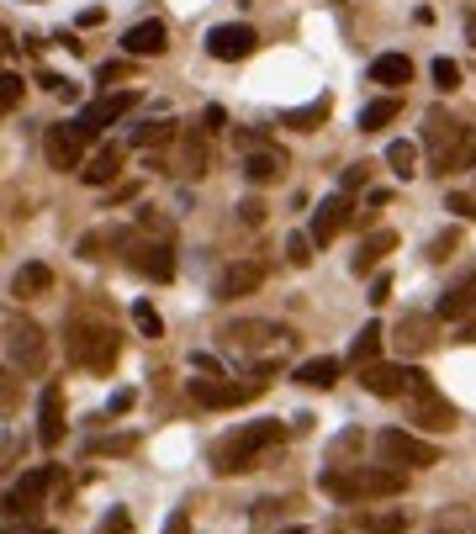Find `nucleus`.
Listing matches in <instances>:
<instances>
[{
  "label": "nucleus",
  "mask_w": 476,
  "mask_h": 534,
  "mask_svg": "<svg viewBox=\"0 0 476 534\" xmlns=\"http://www.w3.org/2000/svg\"><path fill=\"white\" fill-rule=\"evenodd\" d=\"M281 439H286V429L276 418L244 423V429H233L228 439H217V445H212V471L217 476H244L254 466H265V455L281 450Z\"/></svg>",
  "instance_id": "1"
},
{
  "label": "nucleus",
  "mask_w": 476,
  "mask_h": 534,
  "mask_svg": "<svg viewBox=\"0 0 476 534\" xmlns=\"http://www.w3.org/2000/svg\"><path fill=\"white\" fill-rule=\"evenodd\" d=\"M318 487L339 503H376V497H397L408 482H402L397 466H328Z\"/></svg>",
  "instance_id": "2"
},
{
  "label": "nucleus",
  "mask_w": 476,
  "mask_h": 534,
  "mask_svg": "<svg viewBox=\"0 0 476 534\" xmlns=\"http://www.w3.org/2000/svg\"><path fill=\"white\" fill-rule=\"evenodd\" d=\"M64 349H69V360L80 365V371L90 376H106L117 365V328L106 323V318H90V312H80L75 323H69V334H64Z\"/></svg>",
  "instance_id": "3"
},
{
  "label": "nucleus",
  "mask_w": 476,
  "mask_h": 534,
  "mask_svg": "<svg viewBox=\"0 0 476 534\" xmlns=\"http://www.w3.org/2000/svg\"><path fill=\"white\" fill-rule=\"evenodd\" d=\"M461 143H466V122H455L445 106H429L424 112V149L434 154V175H450Z\"/></svg>",
  "instance_id": "4"
},
{
  "label": "nucleus",
  "mask_w": 476,
  "mask_h": 534,
  "mask_svg": "<svg viewBox=\"0 0 476 534\" xmlns=\"http://www.w3.org/2000/svg\"><path fill=\"white\" fill-rule=\"evenodd\" d=\"M6 360H11V371H43L48 339L32 318H16V312L6 318Z\"/></svg>",
  "instance_id": "5"
},
{
  "label": "nucleus",
  "mask_w": 476,
  "mask_h": 534,
  "mask_svg": "<svg viewBox=\"0 0 476 534\" xmlns=\"http://www.w3.org/2000/svg\"><path fill=\"white\" fill-rule=\"evenodd\" d=\"M122 254H127V270L143 275V281H175V249H170V238L133 233V244H127Z\"/></svg>",
  "instance_id": "6"
},
{
  "label": "nucleus",
  "mask_w": 476,
  "mask_h": 534,
  "mask_svg": "<svg viewBox=\"0 0 476 534\" xmlns=\"http://www.w3.org/2000/svg\"><path fill=\"white\" fill-rule=\"evenodd\" d=\"M376 450L387 455V466H439V450L424 445V439L408 434V429H381Z\"/></svg>",
  "instance_id": "7"
},
{
  "label": "nucleus",
  "mask_w": 476,
  "mask_h": 534,
  "mask_svg": "<svg viewBox=\"0 0 476 534\" xmlns=\"http://www.w3.org/2000/svg\"><path fill=\"white\" fill-rule=\"evenodd\" d=\"M80 149H85V133L75 122L43 127V159L53 164V170H80Z\"/></svg>",
  "instance_id": "8"
},
{
  "label": "nucleus",
  "mask_w": 476,
  "mask_h": 534,
  "mask_svg": "<svg viewBox=\"0 0 476 534\" xmlns=\"http://www.w3.org/2000/svg\"><path fill=\"white\" fill-rule=\"evenodd\" d=\"M260 392H265L260 381H191V397L201 408H244Z\"/></svg>",
  "instance_id": "9"
},
{
  "label": "nucleus",
  "mask_w": 476,
  "mask_h": 534,
  "mask_svg": "<svg viewBox=\"0 0 476 534\" xmlns=\"http://www.w3.org/2000/svg\"><path fill=\"white\" fill-rule=\"evenodd\" d=\"M53 482H59V471H53V466H38V471H27L22 482H16V487L6 492V519H16V513H38Z\"/></svg>",
  "instance_id": "10"
},
{
  "label": "nucleus",
  "mask_w": 476,
  "mask_h": 534,
  "mask_svg": "<svg viewBox=\"0 0 476 534\" xmlns=\"http://www.w3.org/2000/svg\"><path fill=\"white\" fill-rule=\"evenodd\" d=\"M254 48H260L254 27H233V22H223V27H212V32H207V53H212V59H223V64L249 59Z\"/></svg>",
  "instance_id": "11"
},
{
  "label": "nucleus",
  "mask_w": 476,
  "mask_h": 534,
  "mask_svg": "<svg viewBox=\"0 0 476 534\" xmlns=\"http://www.w3.org/2000/svg\"><path fill=\"white\" fill-rule=\"evenodd\" d=\"M350 217H355V207H350V191H339V196H328V201H318V212H313V244H334V238L350 228Z\"/></svg>",
  "instance_id": "12"
},
{
  "label": "nucleus",
  "mask_w": 476,
  "mask_h": 534,
  "mask_svg": "<svg viewBox=\"0 0 476 534\" xmlns=\"http://www.w3.org/2000/svg\"><path fill=\"white\" fill-rule=\"evenodd\" d=\"M133 106H138V96H133V90H122V96H101L96 106H85V112L75 117V127H80V133H85V138H96V133H101V127H112V122H122L127 112H133Z\"/></svg>",
  "instance_id": "13"
},
{
  "label": "nucleus",
  "mask_w": 476,
  "mask_h": 534,
  "mask_svg": "<svg viewBox=\"0 0 476 534\" xmlns=\"http://www.w3.org/2000/svg\"><path fill=\"white\" fill-rule=\"evenodd\" d=\"M38 439H43L48 450L64 439V386L59 381H48L43 397H38Z\"/></svg>",
  "instance_id": "14"
},
{
  "label": "nucleus",
  "mask_w": 476,
  "mask_h": 534,
  "mask_svg": "<svg viewBox=\"0 0 476 534\" xmlns=\"http://www.w3.org/2000/svg\"><path fill=\"white\" fill-rule=\"evenodd\" d=\"M122 48L133 53V59H159L164 48H170V32H164V22H138V27H127V38H122Z\"/></svg>",
  "instance_id": "15"
},
{
  "label": "nucleus",
  "mask_w": 476,
  "mask_h": 534,
  "mask_svg": "<svg viewBox=\"0 0 476 534\" xmlns=\"http://www.w3.org/2000/svg\"><path fill=\"white\" fill-rule=\"evenodd\" d=\"M260 281H265V260H238V265L223 270V281H217V297H223V302L249 297V291L260 286Z\"/></svg>",
  "instance_id": "16"
},
{
  "label": "nucleus",
  "mask_w": 476,
  "mask_h": 534,
  "mask_svg": "<svg viewBox=\"0 0 476 534\" xmlns=\"http://www.w3.org/2000/svg\"><path fill=\"white\" fill-rule=\"evenodd\" d=\"M360 386L371 397H402V392H408V365H365Z\"/></svg>",
  "instance_id": "17"
},
{
  "label": "nucleus",
  "mask_w": 476,
  "mask_h": 534,
  "mask_svg": "<svg viewBox=\"0 0 476 534\" xmlns=\"http://www.w3.org/2000/svg\"><path fill=\"white\" fill-rule=\"evenodd\" d=\"M476 312V270L466 275L461 286L455 291H445V297H439V307H434V318H445V323H461V318H471Z\"/></svg>",
  "instance_id": "18"
},
{
  "label": "nucleus",
  "mask_w": 476,
  "mask_h": 534,
  "mask_svg": "<svg viewBox=\"0 0 476 534\" xmlns=\"http://www.w3.org/2000/svg\"><path fill=\"white\" fill-rule=\"evenodd\" d=\"M223 339L233 349H260V344H286L291 334H286V328H276V323H233Z\"/></svg>",
  "instance_id": "19"
},
{
  "label": "nucleus",
  "mask_w": 476,
  "mask_h": 534,
  "mask_svg": "<svg viewBox=\"0 0 476 534\" xmlns=\"http://www.w3.org/2000/svg\"><path fill=\"white\" fill-rule=\"evenodd\" d=\"M413 423H418V429H429V434H445V429H455V408L439 392L434 397H418L413 402Z\"/></svg>",
  "instance_id": "20"
},
{
  "label": "nucleus",
  "mask_w": 476,
  "mask_h": 534,
  "mask_svg": "<svg viewBox=\"0 0 476 534\" xmlns=\"http://www.w3.org/2000/svg\"><path fill=\"white\" fill-rule=\"evenodd\" d=\"M392 249H397V233H392V228H381V233H371V238H365V244L355 249L350 270H355V275H371V270H376L381 260H387Z\"/></svg>",
  "instance_id": "21"
},
{
  "label": "nucleus",
  "mask_w": 476,
  "mask_h": 534,
  "mask_svg": "<svg viewBox=\"0 0 476 534\" xmlns=\"http://www.w3.org/2000/svg\"><path fill=\"white\" fill-rule=\"evenodd\" d=\"M397 349H408V355H424V349H434V318H418V312H408V318L397 323Z\"/></svg>",
  "instance_id": "22"
},
{
  "label": "nucleus",
  "mask_w": 476,
  "mask_h": 534,
  "mask_svg": "<svg viewBox=\"0 0 476 534\" xmlns=\"http://www.w3.org/2000/svg\"><path fill=\"white\" fill-rule=\"evenodd\" d=\"M117 170H122V149H117V143H106V149L90 154V164L80 170V180H85V186H112Z\"/></svg>",
  "instance_id": "23"
},
{
  "label": "nucleus",
  "mask_w": 476,
  "mask_h": 534,
  "mask_svg": "<svg viewBox=\"0 0 476 534\" xmlns=\"http://www.w3.org/2000/svg\"><path fill=\"white\" fill-rule=\"evenodd\" d=\"M244 175H249V186H270V180H281V175H286V154H281V149L249 154V159H244Z\"/></svg>",
  "instance_id": "24"
},
{
  "label": "nucleus",
  "mask_w": 476,
  "mask_h": 534,
  "mask_svg": "<svg viewBox=\"0 0 476 534\" xmlns=\"http://www.w3.org/2000/svg\"><path fill=\"white\" fill-rule=\"evenodd\" d=\"M371 80H376V85H387V90L408 85V80H413L408 53H381V59H371Z\"/></svg>",
  "instance_id": "25"
},
{
  "label": "nucleus",
  "mask_w": 476,
  "mask_h": 534,
  "mask_svg": "<svg viewBox=\"0 0 476 534\" xmlns=\"http://www.w3.org/2000/svg\"><path fill=\"white\" fill-rule=\"evenodd\" d=\"M328 122V96L307 101V106H291V112H281V127H291V133H313V127Z\"/></svg>",
  "instance_id": "26"
},
{
  "label": "nucleus",
  "mask_w": 476,
  "mask_h": 534,
  "mask_svg": "<svg viewBox=\"0 0 476 534\" xmlns=\"http://www.w3.org/2000/svg\"><path fill=\"white\" fill-rule=\"evenodd\" d=\"M339 371H344V365L334 355H318V360L297 365V386H318V392H328V386L339 381Z\"/></svg>",
  "instance_id": "27"
},
{
  "label": "nucleus",
  "mask_w": 476,
  "mask_h": 534,
  "mask_svg": "<svg viewBox=\"0 0 476 534\" xmlns=\"http://www.w3.org/2000/svg\"><path fill=\"white\" fill-rule=\"evenodd\" d=\"M127 244H133V233H122V228H96V233L80 238V260H101L106 249H127Z\"/></svg>",
  "instance_id": "28"
},
{
  "label": "nucleus",
  "mask_w": 476,
  "mask_h": 534,
  "mask_svg": "<svg viewBox=\"0 0 476 534\" xmlns=\"http://www.w3.org/2000/svg\"><path fill=\"white\" fill-rule=\"evenodd\" d=\"M408 513L402 508H371V513H360V529L365 534H408Z\"/></svg>",
  "instance_id": "29"
},
{
  "label": "nucleus",
  "mask_w": 476,
  "mask_h": 534,
  "mask_svg": "<svg viewBox=\"0 0 476 534\" xmlns=\"http://www.w3.org/2000/svg\"><path fill=\"white\" fill-rule=\"evenodd\" d=\"M376 355H381V323H365L355 334V344H350V365L365 371V365H376Z\"/></svg>",
  "instance_id": "30"
},
{
  "label": "nucleus",
  "mask_w": 476,
  "mask_h": 534,
  "mask_svg": "<svg viewBox=\"0 0 476 534\" xmlns=\"http://www.w3.org/2000/svg\"><path fill=\"white\" fill-rule=\"evenodd\" d=\"M53 286V270L48 265H22L11 275V297H38V291Z\"/></svg>",
  "instance_id": "31"
},
{
  "label": "nucleus",
  "mask_w": 476,
  "mask_h": 534,
  "mask_svg": "<svg viewBox=\"0 0 476 534\" xmlns=\"http://www.w3.org/2000/svg\"><path fill=\"white\" fill-rule=\"evenodd\" d=\"M397 112H402V101L397 96H381V101H371L360 112V133H381L387 122H397Z\"/></svg>",
  "instance_id": "32"
},
{
  "label": "nucleus",
  "mask_w": 476,
  "mask_h": 534,
  "mask_svg": "<svg viewBox=\"0 0 476 534\" xmlns=\"http://www.w3.org/2000/svg\"><path fill=\"white\" fill-rule=\"evenodd\" d=\"M170 138H175V122H170V117L133 127V143H138V149H159V143H170Z\"/></svg>",
  "instance_id": "33"
},
{
  "label": "nucleus",
  "mask_w": 476,
  "mask_h": 534,
  "mask_svg": "<svg viewBox=\"0 0 476 534\" xmlns=\"http://www.w3.org/2000/svg\"><path fill=\"white\" fill-rule=\"evenodd\" d=\"M180 175H191V180L207 175V143L201 138H186V149H180Z\"/></svg>",
  "instance_id": "34"
},
{
  "label": "nucleus",
  "mask_w": 476,
  "mask_h": 534,
  "mask_svg": "<svg viewBox=\"0 0 476 534\" xmlns=\"http://www.w3.org/2000/svg\"><path fill=\"white\" fill-rule=\"evenodd\" d=\"M387 164H392L402 180H408V175H413V164H418V149H413L408 138H397V143H387Z\"/></svg>",
  "instance_id": "35"
},
{
  "label": "nucleus",
  "mask_w": 476,
  "mask_h": 534,
  "mask_svg": "<svg viewBox=\"0 0 476 534\" xmlns=\"http://www.w3.org/2000/svg\"><path fill=\"white\" fill-rule=\"evenodd\" d=\"M133 445H138V434H112V439H90L85 455H127Z\"/></svg>",
  "instance_id": "36"
},
{
  "label": "nucleus",
  "mask_w": 476,
  "mask_h": 534,
  "mask_svg": "<svg viewBox=\"0 0 476 534\" xmlns=\"http://www.w3.org/2000/svg\"><path fill=\"white\" fill-rule=\"evenodd\" d=\"M286 260L291 265H313V233H291L286 238Z\"/></svg>",
  "instance_id": "37"
},
{
  "label": "nucleus",
  "mask_w": 476,
  "mask_h": 534,
  "mask_svg": "<svg viewBox=\"0 0 476 534\" xmlns=\"http://www.w3.org/2000/svg\"><path fill=\"white\" fill-rule=\"evenodd\" d=\"M133 323H138L149 339H159V334H164V318H159V312H154L149 302H138V307H133Z\"/></svg>",
  "instance_id": "38"
},
{
  "label": "nucleus",
  "mask_w": 476,
  "mask_h": 534,
  "mask_svg": "<svg viewBox=\"0 0 476 534\" xmlns=\"http://www.w3.org/2000/svg\"><path fill=\"white\" fill-rule=\"evenodd\" d=\"M434 85L455 90V85H461V64H455V59H434Z\"/></svg>",
  "instance_id": "39"
},
{
  "label": "nucleus",
  "mask_w": 476,
  "mask_h": 534,
  "mask_svg": "<svg viewBox=\"0 0 476 534\" xmlns=\"http://www.w3.org/2000/svg\"><path fill=\"white\" fill-rule=\"evenodd\" d=\"M0 106H6V112L22 106V75H6V80H0Z\"/></svg>",
  "instance_id": "40"
},
{
  "label": "nucleus",
  "mask_w": 476,
  "mask_h": 534,
  "mask_svg": "<svg viewBox=\"0 0 476 534\" xmlns=\"http://www.w3.org/2000/svg\"><path fill=\"white\" fill-rule=\"evenodd\" d=\"M471 164H476V127H466V143H461V154H455L450 175H455V170H471Z\"/></svg>",
  "instance_id": "41"
},
{
  "label": "nucleus",
  "mask_w": 476,
  "mask_h": 534,
  "mask_svg": "<svg viewBox=\"0 0 476 534\" xmlns=\"http://www.w3.org/2000/svg\"><path fill=\"white\" fill-rule=\"evenodd\" d=\"M38 85H43V90H53V96H64V101L75 96V85H69L64 75H53V69H43V75H38Z\"/></svg>",
  "instance_id": "42"
},
{
  "label": "nucleus",
  "mask_w": 476,
  "mask_h": 534,
  "mask_svg": "<svg viewBox=\"0 0 476 534\" xmlns=\"http://www.w3.org/2000/svg\"><path fill=\"white\" fill-rule=\"evenodd\" d=\"M365 180H371V164H350V170L339 175V186H344V191H355V186H365Z\"/></svg>",
  "instance_id": "43"
},
{
  "label": "nucleus",
  "mask_w": 476,
  "mask_h": 534,
  "mask_svg": "<svg viewBox=\"0 0 476 534\" xmlns=\"http://www.w3.org/2000/svg\"><path fill=\"white\" fill-rule=\"evenodd\" d=\"M445 207H450V212H461L466 223H476V196H461V191H455V196L445 201Z\"/></svg>",
  "instance_id": "44"
},
{
  "label": "nucleus",
  "mask_w": 476,
  "mask_h": 534,
  "mask_svg": "<svg viewBox=\"0 0 476 534\" xmlns=\"http://www.w3.org/2000/svg\"><path fill=\"white\" fill-rule=\"evenodd\" d=\"M455 244H461L455 233H439L434 244H429V260H450V249H455Z\"/></svg>",
  "instance_id": "45"
},
{
  "label": "nucleus",
  "mask_w": 476,
  "mask_h": 534,
  "mask_svg": "<svg viewBox=\"0 0 476 534\" xmlns=\"http://www.w3.org/2000/svg\"><path fill=\"white\" fill-rule=\"evenodd\" d=\"M127 529H133L127 513H106V519H101V534H127Z\"/></svg>",
  "instance_id": "46"
},
{
  "label": "nucleus",
  "mask_w": 476,
  "mask_h": 534,
  "mask_svg": "<svg viewBox=\"0 0 476 534\" xmlns=\"http://www.w3.org/2000/svg\"><path fill=\"white\" fill-rule=\"evenodd\" d=\"M238 212H244V223H249V228H260V223H265V201H254V196H249Z\"/></svg>",
  "instance_id": "47"
},
{
  "label": "nucleus",
  "mask_w": 476,
  "mask_h": 534,
  "mask_svg": "<svg viewBox=\"0 0 476 534\" xmlns=\"http://www.w3.org/2000/svg\"><path fill=\"white\" fill-rule=\"evenodd\" d=\"M127 75H133V64H101V85H112V80H127Z\"/></svg>",
  "instance_id": "48"
},
{
  "label": "nucleus",
  "mask_w": 476,
  "mask_h": 534,
  "mask_svg": "<svg viewBox=\"0 0 476 534\" xmlns=\"http://www.w3.org/2000/svg\"><path fill=\"white\" fill-rule=\"evenodd\" d=\"M186 529H191V508H175L170 524H164V534H186Z\"/></svg>",
  "instance_id": "49"
},
{
  "label": "nucleus",
  "mask_w": 476,
  "mask_h": 534,
  "mask_svg": "<svg viewBox=\"0 0 476 534\" xmlns=\"http://www.w3.org/2000/svg\"><path fill=\"white\" fill-rule=\"evenodd\" d=\"M392 297V281H387V275H376V281H371V302L381 307V302H387Z\"/></svg>",
  "instance_id": "50"
},
{
  "label": "nucleus",
  "mask_w": 476,
  "mask_h": 534,
  "mask_svg": "<svg viewBox=\"0 0 476 534\" xmlns=\"http://www.w3.org/2000/svg\"><path fill=\"white\" fill-rule=\"evenodd\" d=\"M127 408H133V392H117V397H112V408H106V413L117 418V413H127Z\"/></svg>",
  "instance_id": "51"
},
{
  "label": "nucleus",
  "mask_w": 476,
  "mask_h": 534,
  "mask_svg": "<svg viewBox=\"0 0 476 534\" xmlns=\"http://www.w3.org/2000/svg\"><path fill=\"white\" fill-rule=\"evenodd\" d=\"M96 22H106V11H101V6H90V11H80V27H96Z\"/></svg>",
  "instance_id": "52"
},
{
  "label": "nucleus",
  "mask_w": 476,
  "mask_h": 534,
  "mask_svg": "<svg viewBox=\"0 0 476 534\" xmlns=\"http://www.w3.org/2000/svg\"><path fill=\"white\" fill-rule=\"evenodd\" d=\"M207 127H228V112H223V106H207Z\"/></svg>",
  "instance_id": "53"
},
{
  "label": "nucleus",
  "mask_w": 476,
  "mask_h": 534,
  "mask_svg": "<svg viewBox=\"0 0 476 534\" xmlns=\"http://www.w3.org/2000/svg\"><path fill=\"white\" fill-rule=\"evenodd\" d=\"M466 43H471V48H476V11H471V16H466Z\"/></svg>",
  "instance_id": "54"
},
{
  "label": "nucleus",
  "mask_w": 476,
  "mask_h": 534,
  "mask_svg": "<svg viewBox=\"0 0 476 534\" xmlns=\"http://www.w3.org/2000/svg\"><path fill=\"white\" fill-rule=\"evenodd\" d=\"M434 534H461V529H445V524H439V529H434Z\"/></svg>",
  "instance_id": "55"
},
{
  "label": "nucleus",
  "mask_w": 476,
  "mask_h": 534,
  "mask_svg": "<svg viewBox=\"0 0 476 534\" xmlns=\"http://www.w3.org/2000/svg\"><path fill=\"white\" fill-rule=\"evenodd\" d=\"M32 534H53V529H32Z\"/></svg>",
  "instance_id": "56"
}]
</instances>
